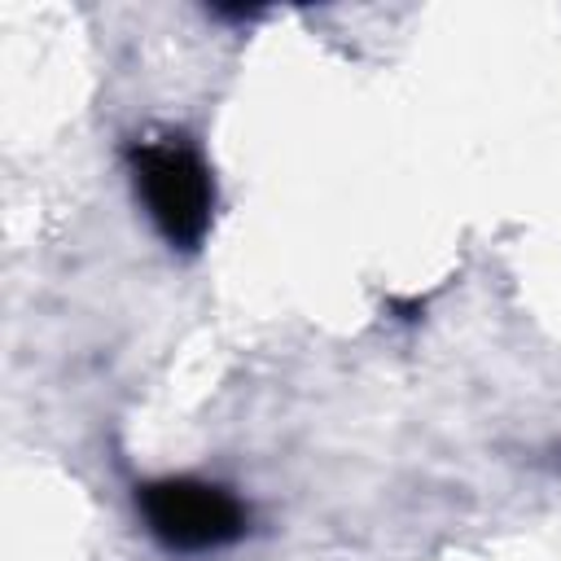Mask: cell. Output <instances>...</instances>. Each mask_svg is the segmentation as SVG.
I'll list each match as a JSON object with an SVG mask.
<instances>
[{
  "mask_svg": "<svg viewBox=\"0 0 561 561\" xmlns=\"http://www.w3.org/2000/svg\"><path fill=\"white\" fill-rule=\"evenodd\" d=\"M127 167L149 224L175 250H197L215 219V175L193 140L175 131L145 136L127 149Z\"/></svg>",
  "mask_w": 561,
  "mask_h": 561,
  "instance_id": "1",
  "label": "cell"
},
{
  "mask_svg": "<svg viewBox=\"0 0 561 561\" xmlns=\"http://www.w3.org/2000/svg\"><path fill=\"white\" fill-rule=\"evenodd\" d=\"M136 508L149 535L171 552H215L245 535L250 508L206 478H153L136 486Z\"/></svg>",
  "mask_w": 561,
  "mask_h": 561,
  "instance_id": "2",
  "label": "cell"
}]
</instances>
